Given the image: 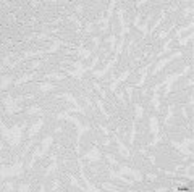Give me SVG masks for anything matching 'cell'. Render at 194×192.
Here are the masks:
<instances>
[{
    "instance_id": "cell-13",
    "label": "cell",
    "mask_w": 194,
    "mask_h": 192,
    "mask_svg": "<svg viewBox=\"0 0 194 192\" xmlns=\"http://www.w3.org/2000/svg\"><path fill=\"white\" fill-rule=\"evenodd\" d=\"M42 123H44V121H42V119H39V121L36 123L34 126H32L31 129H29V134H28V136H29V139H32V136H36V133H37V131L42 128Z\"/></svg>"
},
{
    "instance_id": "cell-14",
    "label": "cell",
    "mask_w": 194,
    "mask_h": 192,
    "mask_svg": "<svg viewBox=\"0 0 194 192\" xmlns=\"http://www.w3.org/2000/svg\"><path fill=\"white\" fill-rule=\"evenodd\" d=\"M63 97H66V98H68V100L71 102V103L75 105V107H76V110H78V112H79V113H84V108H81L79 105H78V102L75 100V97H73L71 94H63Z\"/></svg>"
},
{
    "instance_id": "cell-6",
    "label": "cell",
    "mask_w": 194,
    "mask_h": 192,
    "mask_svg": "<svg viewBox=\"0 0 194 192\" xmlns=\"http://www.w3.org/2000/svg\"><path fill=\"white\" fill-rule=\"evenodd\" d=\"M120 171H121V175L125 173V175L133 176V178H134L136 181H141V179H142V175H141V173L136 171V170H131V168H128V166H121V168H120Z\"/></svg>"
},
{
    "instance_id": "cell-27",
    "label": "cell",
    "mask_w": 194,
    "mask_h": 192,
    "mask_svg": "<svg viewBox=\"0 0 194 192\" xmlns=\"http://www.w3.org/2000/svg\"><path fill=\"white\" fill-rule=\"evenodd\" d=\"M39 110L41 108H37V107H31V108L28 110V113H39Z\"/></svg>"
},
{
    "instance_id": "cell-23",
    "label": "cell",
    "mask_w": 194,
    "mask_h": 192,
    "mask_svg": "<svg viewBox=\"0 0 194 192\" xmlns=\"http://www.w3.org/2000/svg\"><path fill=\"white\" fill-rule=\"evenodd\" d=\"M142 118V108L141 105H136V119H141Z\"/></svg>"
},
{
    "instance_id": "cell-22",
    "label": "cell",
    "mask_w": 194,
    "mask_h": 192,
    "mask_svg": "<svg viewBox=\"0 0 194 192\" xmlns=\"http://www.w3.org/2000/svg\"><path fill=\"white\" fill-rule=\"evenodd\" d=\"M45 77H55V79H63V77H65V74H58V73H47V74H45Z\"/></svg>"
},
{
    "instance_id": "cell-29",
    "label": "cell",
    "mask_w": 194,
    "mask_h": 192,
    "mask_svg": "<svg viewBox=\"0 0 194 192\" xmlns=\"http://www.w3.org/2000/svg\"><path fill=\"white\" fill-rule=\"evenodd\" d=\"M118 98H120V100L123 102V103H125V98H123V92H120V94H118Z\"/></svg>"
},
{
    "instance_id": "cell-15",
    "label": "cell",
    "mask_w": 194,
    "mask_h": 192,
    "mask_svg": "<svg viewBox=\"0 0 194 192\" xmlns=\"http://www.w3.org/2000/svg\"><path fill=\"white\" fill-rule=\"evenodd\" d=\"M110 178H113V179H120V181H123V182H126V184L133 186V181H128V179H125L123 176H118L115 171H110Z\"/></svg>"
},
{
    "instance_id": "cell-21",
    "label": "cell",
    "mask_w": 194,
    "mask_h": 192,
    "mask_svg": "<svg viewBox=\"0 0 194 192\" xmlns=\"http://www.w3.org/2000/svg\"><path fill=\"white\" fill-rule=\"evenodd\" d=\"M39 89H41V91H52V89H55V86H53V84H41Z\"/></svg>"
},
{
    "instance_id": "cell-17",
    "label": "cell",
    "mask_w": 194,
    "mask_h": 192,
    "mask_svg": "<svg viewBox=\"0 0 194 192\" xmlns=\"http://www.w3.org/2000/svg\"><path fill=\"white\" fill-rule=\"evenodd\" d=\"M96 103H97V107H99V110H101V112L104 113V116H105V118H107V119H110V115H108V113L104 110V105H102V102H101V100H97V97H96Z\"/></svg>"
},
{
    "instance_id": "cell-2",
    "label": "cell",
    "mask_w": 194,
    "mask_h": 192,
    "mask_svg": "<svg viewBox=\"0 0 194 192\" xmlns=\"http://www.w3.org/2000/svg\"><path fill=\"white\" fill-rule=\"evenodd\" d=\"M189 70H191V68H186V70H184L183 73H176V74H170V76H167V79L163 81V82L157 84L155 87H154V92H157L160 87H162V86H165V87H167V89H165V95H168V92L172 91V82H175L176 79H180V77L183 76V74H186Z\"/></svg>"
},
{
    "instance_id": "cell-3",
    "label": "cell",
    "mask_w": 194,
    "mask_h": 192,
    "mask_svg": "<svg viewBox=\"0 0 194 192\" xmlns=\"http://www.w3.org/2000/svg\"><path fill=\"white\" fill-rule=\"evenodd\" d=\"M21 170H23V161H18L15 166L11 168H5L2 166V181L5 178H11V176H20L21 175Z\"/></svg>"
},
{
    "instance_id": "cell-11",
    "label": "cell",
    "mask_w": 194,
    "mask_h": 192,
    "mask_svg": "<svg viewBox=\"0 0 194 192\" xmlns=\"http://www.w3.org/2000/svg\"><path fill=\"white\" fill-rule=\"evenodd\" d=\"M115 140H117V144H118V147H120V154L123 155L125 158H129V152H128V149H126L123 144H121V140H120V137L118 136H115Z\"/></svg>"
},
{
    "instance_id": "cell-25",
    "label": "cell",
    "mask_w": 194,
    "mask_h": 192,
    "mask_svg": "<svg viewBox=\"0 0 194 192\" xmlns=\"http://www.w3.org/2000/svg\"><path fill=\"white\" fill-rule=\"evenodd\" d=\"M102 187L108 189V191H118V187H115V186H112V184H105V182H102Z\"/></svg>"
},
{
    "instance_id": "cell-1",
    "label": "cell",
    "mask_w": 194,
    "mask_h": 192,
    "mask_svg": "<svg viewBox=\"0 0 194 192\" xmlns=\"http://www.w3.org/2000/svg\"><path fill=\"white\" fill-rule=\"evenodd\" d=\"M26 128V123H24L23 126H15L13 129H7L5 128V124L2 123V134H4V139H7L8 142H10L11 147H16L20 145V140H21V136H23V129Z\"/></svg>"
},
{
    "instance_id": "cell-4",
    "label": "cell",
    "mask_w": 194,
    "mask_h": 192,
    "mask_svg": "<svg viewBox=\"0 0 194 192\" xmlns=\"http://www.w3.org/2000/svg\"><path fill=\"white\" fill-rule=\"evenodd\" d=\"M181 55H183V53H181V52H175L173 55H172V57H168V58H165V60H160V61H159V63H157V65H155V68H154L152 74H157V73H159V71L162 70L163 66H165L167 63H170V61H172V60H175V58H180Z\"/></svg>"
},
{
    "instance_id": "cell-31",
    "label": "cell",
    "mask_w": 194,
    "mask_h": 192,
    "mask_svg": "<svg viewBox=\"0 0 194 192\" xmlns=\"http://www.w3.org/2000/svg\"><path fill=\"white\" fill-rule=\"evenodd\" d=\"M7 189H8V191H11V189H13V184H10V182H8V184H7Z\"/></svg>"
},
{
    "instance_id": "cell-18",
    "label": "cell",
    "mask_w": 194,
    "mask_h": 192,
    "mask_svg": "<svg viewBox=\"0 0 194 192\" xmlns=\"http://www.w3.org/2000/svg\"><path fill=\"white\" fill-rule=\"evenodd\" d=\"M152 103L155 105V110H157V112H160V102H159V94H157V92H154V97H152Z\"/></svg>"
},
{
    "instance_id": "cell-26",
    "label": "cell",
    "mask_w": 194,
    "mask_h": 192,
    "mask_svg": "<svg viewBox=\"0 0 194 192\" xmlns=\"http://www.w3.org/2000/svg\"><path fill=\"white\" fill-rule=\"evenodd\" d=\"M94 87H96V91H97V92H99V94H101V95H102V97H105V92H104V91H102V87H101V86H99V84H97V82H96V84H94Z\"/></svg>"
},
{
    "instance_id": "cell-7",
    "label": "cell",
    "mask_w": 194,
    "mask_h": 192,
    "mask_svg": "<svg viewBox=\"0 0 194 192\" xmlns=\"http://www.w3.org/2000/svg\"><path fill=\"white\" fill-rule=\"evenodd\" d=\"M86 160H92V161H99V158H101V154H99V149L97 147H94L91 152H87V154H84V157Z\"/></svg>"
},
{
    "instance_id": "cell-19",
    "label": "cell",
    "mask_w": 194,
    "mask_h": 192,
    "mask_svg": "<svg viewBox=\"0 0 194 192\" xmlns=\"http://www.w3.org/2000/svg\"><path fill=\"white\" fill-rule=\"evenodd\" d=\"M13 81V76H8V77H2V91H4L5 87H7L8 84Z\"/></svg>"
},
{
    "instance_id": "cell-10",
    "label": "cell",
    "mask_w": 194,
    "mask_h": 192,
    "mask_svg": "<svg viewBox=\"0 0 194 192\" xmlns=\"http://www.w3.org/2000/svg\"><path fill=\"white\" fill-rule=\"evenodd\" d=\"M52 140H53V137H52V136H47V139H45V140H44V144H42V149H41V154H39V157H42V155L47 154L49 147H50V144H52Z\"/></svg>"
},
{
    "instance_id": "cell-5",
    "label": "cell",
    "mask_w": 194,
    "mask_h": 192,
    "mask_svg": "<svg viewBox=\"0 0 194 192\" xmlns=\"http://www.w3.org/2000/svg\"><path fill=\"white\" fill-rule=\"evenodd\" d=\"M150 128H152V134L155 136V139L152 140L150 145H155V144L160 140V136H159V124H157V118H154V116L150 118Z\"/></svg>"
},
{
    "instance_id": "cell-16",
    "label": "cell",
    "mask_w": 194,
    "mask_h": 192,
    "mask_svg": "<svg viewBox=\"0 0 194 192\" xmlns=\"http://www.w3.org/2000/svg\"><path fill=\"white\" fill-rule=\"evenodd\" d=\"M36 76V73H32V74H24L23 77H21V79H18L16 81V84L18 86H20V84H23V82H26V81H29V79H32V77Z\"/></svg>"
},
{
    "instance_id": "cell-24",
    "label": "cell",
    "mask_w": 194,
    "mask_h": 192,
    "mask_svg": "<svg viewBox=\"0 0 194 192\" xmlns=\"http://www.w3.org/2000/svg\"><path fill=\"white\" fill-rule=\"evenodd\" d=\"M70 179H71V182L75 184V187H78L79 191H83V189H84V187H81V186H79V182H78L76 179H75V176H73V175H70Z\"/></svg>"
},
{
    "instance_id": "cell-30",
    "label": "cell",
    "mask_w": 194,
    "mask_h": 192,
    "mask_svg": "<svg viewBox=\"0 0 194 192\" xmlns=\"http://www.w3.org/2000/svg\"><path fill=\"white\" fill-rule=\"evenodd\" d=\"M20 189H21V191H29L28 186H20Z\"/></svg>"
},
{
    "instance_id": "cell-12",
    "label": "cell",
    "mask_w": 194,
    "mask_h": 192,
    "mask_svg": "<svg viewBox=\"0 0 194 192\" xmlns=\"http://www.w3.org/2000/svg\"><path fill=\"white\" fill-rule=\"evenodd\" d=\"M5 105H7V113H8V115H11V113H13L15 110H18L16 107H15V102L11 100L10 97H7V98H5Z\"/></svg>"
},
{
    "instance_id": "cell-28",
    "label": "cell",
    "mask_w": 194,
    "mask_h": 192,
    "mask_svg": "<svg viewBox=\"0 0 194 192\" xmlns=\"http://www.w3.org/2000/svg\"><path fill=\"white\" fill-rule=\"evenodd\" d=\"M99 126H101V129L104 131V134H105V136H110V133H108V131H107V128H104V126H102V124H99Z\"/></svg>"
},
{
    "instance_id": "cell-20",
    "label": "cell",
    "mask_w": 194,
    "mask_h": 192,
    "mask_svg": "<svg viewBox=\"0 0 194 192\" xmlns=\"http://www.w3.org/2000/svg\"><path fill=\"white\" fill-rule=\"evenodd\" d=\"M55 168H57V161H55V157H53V163L50 165V166H49L47 170H45V176H49V175H50V173L53 171V170H55Z\"/></svg>"
},
{
    "instance_id": "cell-8",
    "label": "cell",
    "mask_w": 194,
    "mask_h": 192,
    "mask_svg": "<svg viewBox=\"0 0 194 192\" xmlns=\"http://www.w3.org/2000/svg\"><path fill=\"white\" fill-rule=\"evenodd\" d=\"M129 74H131V71H125V73L121 74V76H120V77H118V79H115V81H113V82H112V84H110V92H115V91H117V87H118V84H120V82H121V81H125V79H126V77H128V76H129Z\"/></svg>"
},
{
    "instance_id": "cell-9",
    "label": "cell",
    "mask_w": 194,
    "mask_h": 192,
    "mask_svg": "<svg viewBox=\"0 0 194 192\" xmlns=\"http://www.w3.org/2000/svg\"><path fill=\"white\" fill-rule=\"evenodd\" d=\"M188 144H191V139H184L183 140V144H176V142H173V145L176 147V149H180L183 154H188V155H191V152L188 150Z\"/></svg>"
}]
</instances>
